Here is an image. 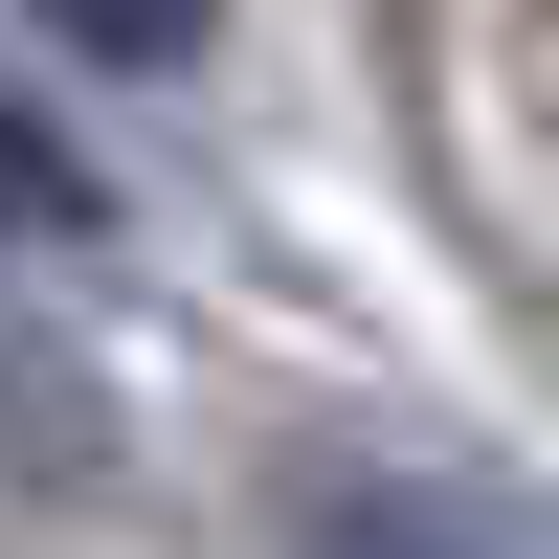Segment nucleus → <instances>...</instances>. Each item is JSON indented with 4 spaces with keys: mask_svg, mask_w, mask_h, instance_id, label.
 I'll list each match as a JSON object with an SVG mask.
<instances>
[{
    "mask_svg": "<svg viewBox=\"0 0 559 559\" xmlns=\"http://www.w3.org/2000/svg\"><path fill=\"white\" fill-rule=\"evenodd\" d=\"M292 559H559V492L426 471V448H313L292 471Z\"/></svg>",
    "mask_w": 559,
    "mask_h": 559,
    "instance_id": "nucleus-1",
    "label": "nucleus"
},
{
    "mask_svg": "<svg viewBox=\"0 0 559 559\" xmlns=\"http://www.w3.org/2000/svg\"><path fill=\"white\" fill-rule=\"evenodd\" d=\"M68 492H112V403L90 358H45V313H0V515H68Z\"/></svg>",
    "mask_w": 559,
    "mask_h": 559,
    "instance_id": "nucleus-2",
    "label": "nucleus"
},
{
    "mask_svg": "<svg viewBox=\"0 0 559 559\" xmlns=\"http://www.w3.org/2000/svg\"><path fill=\"white\" fill-rule=\"evenodd\" d=\"M0 224H23V247H90V224H112V179H68V134H45L23 90H0Z\"/></svg>",
    "mask_w": 559,
    "mask_h": 559,
    "instance_id": "nucleus-3",
    "label": "nucleus"
},
{
    "mask_svg": "<svg viewBox=\"0 0 559 559\" xmlns=\"http://www.w3.org/2000/svg\"><path fill=\"white\" fill-rule=\"evenodd\" d=\"M90 68H202V0H45Z\"/></svg>",
    "mask_w": 559,
    "mask_h": 559,
    "instance_id": "nucleus-4",
    "label": "nucleus"
}]
</instances>
